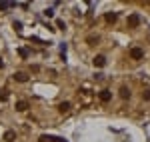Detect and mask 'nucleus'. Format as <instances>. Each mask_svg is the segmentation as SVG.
<instances>
[{
  "mask_svg": "<svg viewBox=\"0 0 150 142\" xmlns=\"http://www.w3.org/2000/svg\"><path fill=\"white\" fill-rule=\"evenodd\" d=\"M126 24H128V28H136V26L140 24V16H138V14H130Z\"/></svg>",
  "mask_w": 150,
  "mask_h": 142,
  "instance_id": "1",
  "label": "nucleus"
},
{
  "mask_svg": "<svg viewBox=\"0 0 150 142\" xmlns=\"http://www.w3.org/2000/svg\"><path fill=\"white\" fill-rule=\"evenodd\" d=\"M142 56H144V50H142V48H132V50H130V58L140 60Z\"/></svg>",
  "mask_w": 150,
  "mask_h": 142,
  "instance_id": "2",
  "label": "nucleus"
},
{
  "mask_svg": "<svg viewBox=\"0 0 150 142\" xmlns=\"http://www.w3.org/2000/svg\"><path fill=\"white\" fill-rule=\"evenodd\" d=\"M92 62H94V66H96V68H102L104 64H106V58H104L102 54H98V56H94Z\"/></svg>",
  "mask_w": 150,
  "mask_h": 142,
  "instance_id": "3",
  "label": "nucleus"
},
{
  "mask_svg": "<svg viewBox=\"0 0 150 142\" xmlns=\"http://www.w3.org/2000/svg\"><path fill=\"white\" fill-rule=\"evenodd\" d=\"M98 96H100L102 102H110V100H112V92H110V90H102Z\"/></svg>",
  "mask_w": 150,
  "mask_h": 142,
  "instance_id": "4",
  "label": "nucleus"
},
{
  "mask_svg": "<svg viewBox=\"0 0 150 142\" xmlns=\"http://www.w3.org/2000/svg\"><path fill=\"white\" fill-rule=\"evenodd\" d=\"M38 142H64V140H62V138H56V136H46V134H44V136H40Z\"/></svg>",
  "mask_w": 150,
  "mask_h": 142,
  "instance_id": "5",
  "label": "nucleus"
},
{
  "mask_svg": "<svg viewBox=\"0 0 150 142\" xmlns=\"http://www.w3.org/2000/svg\"><path fill=\"white\" fill-rule=\"evenodd\" d=\"M14 80H16V82H26V80H28V74H26V72H16V74H14Z\"/></svg>",
  "mask_w": 150,
  "mask_h": 142,
  "instance_id": "6",
  "label": "nucleus"
},
{
  "mask_svg": "<svg viewBox=\"0 0 150 142\" xmlns=\"http://www.w3.org/2000/svg\"><path fill=\"white\" fill-rule=\"evenodd\" d=\"M104 18H106V22H108V24H114L116 18H118V14H116V12H106V16H104Z\"/></svg>",
  "mask_w": 150,
  "mask_h": 142,
  "instance_id": "7",
  "label": "nucleus"
},
{
  "mask_svg": "<svg viewBox=\"0 0 150 142\" xmlns=\"http://www.w3.org/2000/svg\"><path fill=\"white\" fill-rule=\"evenodd\" d=\"M16 110H18V112H24V110H28V102H26V100H20V102H16Z\"/></svg>",
  "mask_w": 150,
  "mask_h": 142,
  "instance_id": "8",
  "label": "nucleus"
},
{
  "mask_svg": "<svg viewBox=\"0 0 150 142\" xmlns=\"http://www.w3.org/2000/svg\"><path fill=\"white\" fill-rule=\"evenodd\" d=\"M14 138H16V134H14L12 130H6V132H4V140H6V142H14Z\"/></svg>",
  "mask_w": 150,
  "mask_h": 142,
  "instance_id": "9",
  "label": "nucleus"
},
{
  "mask_svg": "<svg viewBox=\"0 0 150 142\" xmlns=\"http://www.w3.org/2000/svg\"><path fill=\"white\" fill-rule=\"evenodd\" d=\"M14 6H16L14 2H0V10H10Z\"/></svg>",
  "mask_w": 150,
  "mask_h": 142,
  "instance_id": "10",
  "label": "nucleus"
},
{
  "mask_svg": "<svg viewBox=\"0 0 150 142\" xmlns=\"http://www.w3.org/2000/svg\"><path fill=\"white\" fill-rule=\"evenodd\" d=\"M58 110L64 114V112H68L70 110V102H60V106H58Z\"/></svg>",
  "mask_w": 150,
  "mask_h": 142,
  "instance_id": "11",
  "label": "nucleus"
},
{
  "mask_svg": "<svg viewBox=\"0 0 150 142\" xmlns=\"http://www.w3.org/2000/svg\"><path fill=\"white\" fill-rule=\"evenodd\" d=\"M120 96H122L124 100H126V98H130V90H128L126 86H122V88H120Z\"/></svg>",
  "mask_w": 150,
  "mask_h": 142,
  "instance_id": "12",
  "label": "nucleus"
},
{
  "mask_svg": "<svg viewBox=\"0 0 150 142\" xmlns=\"http://www.w3.org/2000/svg\"><path fill=\"white\" fill-rule=\"evenodd\" d=\"M18 54H20L22 58H28V48H18Z\"/></svg>",
  "mask_w": 150,
  "mask_h": 142,
  "instance_id": "13",
  "label": "nucleus"
},
{
  "mask_svg": "<svg viewBox=\"0 0 150 142\" xmlns=\"http://www.w3.org/2000/svg\"><path fill=\"white\" fill-rule=\"evenodd\" d=\"M44 16L52 18V16H54V10H52V8H46V10H44Z\"/></svg>",
  "mask_w": 150,
  "mask_h": 142,
  "instance_id": "14",
  "label": "nucleus"
},
{
  "mask_svg": "<svg viewBox=\"0 0 150 142\" xmlns=\"http://www.w3.org/2000/svg\"><path fill=\"white\" fill-rule=\"evenodd\" d=\"M86 40H88V44H94V42H98V36H88Z\"/></svg>",
  "mask_w": 150,
  "mask_h": 142,
  "instance_id": "15",
  "label": "nucleus"
},
{
  "mask_svg": "<svg viewBox=\"0 0 150 142\" xmlns=\"http://www.w3.org/2000/svg\"><path fill=\"white\" fill-rule=\"evenodd\" d=\"M142 98H144V100H150V90H144V92H142Z\"/></svg>",
  "mask_w": 150,
  "mask_h": 142,
  "instance_id": "16",
  "label": "nucleus"
},
{
  "mask_svg": "<svg viewBox=\"0 0 150 142\" xmlns=\"http://www.w3.org/2000/svg\"><path fill=\"white\" fill-rule=\"evenodd\" d=\"M6 98H8V94H6V92H4V90H0V100H2V102H4V100H6Z\"/></svg>",
  "mask_w": 150,
  "mask_h": 142,
  "instance_id": "17",
  "label": "nucleus"
},
{
  "mask_svg": "<svg viewBox=\"0 0 150 142\" xmlns=\"http://www.w3.org/2000/svg\"><path fill=\"white\" fill-rule=\"evenodd\" d=\"M56 26H58V28H62V30L66 28V24H64V20H58V22H56Z\"/></svg>",
  "mask_w": 150,
  "mask_h": 142,
  "instance_id": "18",
  "label": "nucleus"
},
{
  "mask_svg": "<svg viewBox=\"0 0 150 142\" xmlns=\"http://www.w3.org/2000/svg\"><path fill=\"white\" fill-rule=\"evenodd\" d=\"M14 28H16L18 32H20V30H22V22H14Z\"/></svg>",
  "mask_w": 150,
  "mask_h": 142,
  "instance_id": "19",
  "label": "nucleus"
},
{
  "mask_svg": "<svg viewBox=\"0 0 150 142\" xmlns=\"http://www.w3.org/2000/svg\"><path fill=\"white\" fill-rule=\"evenodd\" d=\"M2 66H4V60H2V58H0V68H2Z\"/></svg>",
  "mask_w": 150,
  "mask_h": 142,
  "instance_id": "20",
  "label": "nucleus"
}]
</instances>
